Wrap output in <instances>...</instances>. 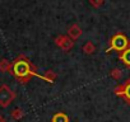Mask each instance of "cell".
Here are the masks:
<instances>
[{
	"label": "cell",
	"instance_id": "6da1fadb",
	"mask_svg": "<svg viewBox=\"0 0 130 122\" xmlns=\"http://www.w3.org/2000/svg\"><path fill=\"white\" fill-rule=\"evenodd\" d=\"M10 74L21 83V84H27L31 82L33 76H40L36 71V66L32 65L29 58H27L24 55H19L14 61ZM41 78V76H40Z\"/></svg>",
	"mask_w": 130,
	"mask_h": 122
},
{
	"label": "cell",
	"instance_id": "7a4b0ae2",
	"mask_svg": "<svg viewBox=\"0 0 130 122\" xmlns=\"http://www.w3.org/2000/svg\"><path fill=\"white\" fill-rule=\"evenodd\" d=\"M15 92H13L10 89L9 85L3 84L0 85V107L7 108L12 104V102L15 99Z\"/></svg>",
	"mask_w": 130,
	"mask_h": 122
},
{
	"label": "cell",
	"instance_id": "3957f363",
	"mask_svg": "<svg viewBox=\"0 0 130 122\" xmlns=\"http://www.w3.org/2000/svg\"><path fill=\"white\" fill-rule=\"evenodd\" d=\"M127 46H129V39H127L126 36L122 34V33L115 34V36L111 38V41H110V47H111V50H115V51H119V52H122V51H125L126 48H129Z\"/></svg>",
	"mask_w": 130,
	"mask_h": 122
},
{
	"label": "cell",
	"instance_id": "277c9868",
	"mask_svg": "<svg viewBox=\"0 0 130 122\" xmlns=\"http://www.w3.org/2000/svg\"><path fill=\"white\" fill-rule=\"evenodd\" d=\"M55 43L57 47H60L62 51L68 52L74 47V41L69 36H59L55 38Z\"/></svg>",
	"mask_w": 130,
	"mask_h": 122
},
{
	"label": "cell",
	"instance_id": "5b68a950",
	"mask_svg": "<svg viewBox=\"0 0 130 122\" xmlns=\"http://www.w3.org/2000/svg\"><path fill=\"white\" fill-rule=\"evenodd\" d=\"M68 34H69V37L73 41H75V39H78L82 36V28L78 24H73V26H70V28L68 31Z\"/></svg>",
	"mask_w": 130,
	"mask_h": 122
},
{
	"label": "cell",
	"instance_id": "8992f818",
	"mask_svg": "<svg viewBox=\"0 0 130 122\" xmlns=\"http://www.w3.org/2000/svg\"><path fill=\"white\" fill-rule=\"evenodd\" d=\"M12 66H13V63H10L9 60H7V58L0 60V71H2L3 74L4 73H10L12 71Z\"/></svg>",
	"mask_w": 130,
	"mask_h": 122
},
{
	"label": "cell",
	"instance_id": "52a82bcc",
	"mask_svg": "<svg viewBox=\"0 0 130 122\" xmlns=\"http://www.w3.org/2000/svg\"><path fill=\"white\" fill-rule=\"evenodd\" d=\"M51 122H69V117L62 112H57L52 116Z\"/></svg>",
	"mask_w": 130,
	"mask_h": 122
},
{
	"label": "cell",
	"instance_id": "ba28073f",
	"mask_svg": "<svg viewBox=\"0 0 130 122\" xmlns=\"http://www.w3.org/2000/svg\"><path fill=\"white\" fill-rule=\"evenodd\" d=\"M83 52L86 53V55H93L94 52H96V46H94V43L93 42H91V41H88V42H86L84 45H83Z\"/></svg>",
	"mask_w": 130,
	"mask_h": 122
},
{
	"label": "cell",
	"instance_id": "9c48e42d",
	"mask_svg": "<svg viewBox=\"0 0 130 122\" xmlns=\"http://www.w3.org/2000/svg\"><path fill=\"white\" fill-rule=\"evenodd\" d=\"M122 98L130 106V78L124 83V95H122Z\"/></svg>",
	"mask_w": 130,
	"mask_h": 122
},
{
	"label": "cell",
	"instance_id": "30bf717a",
	"mask_svg": "<svg viewBox=\"0 0 130 122\" xmlns=\"http://www.w3.org/2000/svg\"><path fill=\"white\" fill-rule=\"evenodd\" d=\"M120 60L122 61V63H124L127 68H130V47L126 48L125 51H122V52L120 53Z\"/></svg>",
	"mask_w": 130,
	"mask_h": 122
},
{
	"label": "cell",
	"instance_id": "8fae6325",
	"mask_svg": "<svg viewBox=\"0 0 130 122\" xmlns=\"http://www.w3.org/2000/svg\"><path fill=\"white\" fill-rule=\"evenodd\" d=\"M45 82H47V83H54L55 80H56V74L52 71V70H47V71H45V74L41 76Z\"/></svg>",
	"mask_w": 130,
	"mask_h": 122
},
{
	"label": "cell",
	"instance_id": "7c38bea8",
	"mask_svg": "<svg viewBox=\"0 0 130 122\" xmlns=\"http://www.w3.org/2000/svg\"><path fill=\"white\" fill-rule=\"evenodd\" d=\"M23 116H24V112L21 108H15V109L12 111V118L15 119V121H19L21 118H23Z\"/></svg>",
	"mask_w": 130,
	"mask_h": 122
},
{
	"label": "cell",
	"instance_id": "4fadbf2b",
	"mask_svg": "<svg viewBox=\"0 0 130 122\" xmlns=\"http://www.w3.org/2000/svg\"><path fill=\"white\" fill-rule=\"evenodd\" d=\"M110 76H111L112 79H115V80H119V79H121L122 73H121V70H120V69L115 68V69H112V70L110 71Z\"/></svg>",
	"mask_w": 130,
	"mask_h": 122
},
{
	"label": "cell",
	"instance_id": "5bb4252c",
	"mask_svg": "<svg viewBox=\"0 0 130 122\" xmlns=\"http://www.w3.org/2000/svg\"><path fill=\"white\" fill-rule=\"evenodd\" d=\"M113 92H115V94H116L117 97H122V95H124V84H119V85L113 89Z\"/></svg>",
	"mask_w": 130,
	"mask_h": 122
},
{
	"label": "cell",
	"instance_id": "9a60e30c",
	"mask_svg": "<svg viewBox=\"0 0 130 122\" xmlns=\"http://www.w3.org/2000/svg\"><path fill=\"white\" fill-rule=\"evenodd\" d=\"M89 4L94 8H100L103 4V0H89Z\"/></svg>",
	"mask_w": 130,
	"mask_h": 122
},
{
	"label": "cell",
	"instance_id": "2e32d148",
	"mask_svg": "<svg viewBox=\"0 0 130 122\" xmlns=\"http://www.w3.org/2000/svg\"><path fill=\"white\" fill-rule=\"evenodd\" d=\"M0 122H7V119H5L3 116H0Z\"/></svg>",
	"mask_w": 130,
	"mask_h": 122
}]
</instances>
